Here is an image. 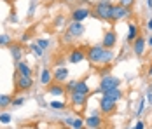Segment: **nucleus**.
Returning <instances> with one entry per match:
<instances>
[{"mask_svg":"<svg viewBox=\"0 0 152 129\" xmlns=\"http://www.w3.org/2000/svg\"><path fill=\"white\" fill-rule=\"evenodd\" d=\"M112 11H114V4L110 0H100L94 5L93 16L102 19V21H112Z\"/></svg>","mask_w":152,"mask_h":129,"instance_id":"1","label":"nucleus"},{"mask_svg":"<svg viewBox=\"0 0 152 129\" xmlns=\"http://www.w3.org/2000/svg\"><path fill=\"white\" fill-rule=\"evenodd\" d=\"M103 52H105V47L100 44V45H89L88 47V51H86V59L91 63V65H100L102 63V56H103Z\"/></svg>","mask_w":152,"mask_h":129,"instance_id":"2","label":"nucleus"},{"mask_svg":"<svg viewBox=\"0 0 152 129\" xmlns=\"http://www.w3.org/2000/svg\"><path fill=\"white\" fill-rule=\"evenodd\" d=\"M133 16V11L129 7H124L121 4H114V11H112V21H122V19H129Z\"/></svg>","mask_w":152,"mask_h":129,"instance_id":"3","label":"nucleus"},{"mask_svg":"<svg viewBox=\"0 0 152 129\" xmlns=\"http://www.w3.org/2000/svg\"><path fill=\"white\" fill-rule=\"evenodd\" d=\"M114 87H121V79L114 77V75H103L102 80H100V87H98V93H103L107 89H114Z\"/></svg>","mask_w":152,"mask_h":129,"instance_id":"4","label":"nucleus"},{"mask_svg":"<svg viewBox=\"0 0 152 129\" xmlns=\"http://www.w3.org/2000/svg\"><path fill=\"white\" fill-rule=\"evenodd\" d=\"M98 106H100V112H102L103 115H112V114H115V110H117V101L108 100V98H105V96H102Z\"/></svg>","mask_w":152,"mask_h":129,"instance_id":"5","label":"nucleus"},{"mask_svg":"<svg viewBox=\"0 0 152 129\" xmlns=\"http://www.w3.org/2000/svg\"><path fill=\"white\" fill-rule=\"evenodd\" d=\"M91 16H93V11L89 7H77V9L72 11L70 19L75 21V23H82L84 19H88V17H91Z\"/></svg>","mask_w":152,"mask_h":129,"instance_id":"6","label":"nucleus"},{"mask_svg":"<svg viewBox=\"0 0 152 129\" xmlns=\"http://www.w3.org/2000/svg\"><path fill=\"white\" fill-rule=\"evenodd\" d=\"M33 87V79L31 77H19L16 75V91L18 93H26Z\"/></svg>","mask_w":152,"mask_h":129,"instance_id":"7","label":"nucleus"},{"mask_svg":"<svg viewBox=\"0 0 152 129\" xmlns=\"http://www.w3.org/2000/svg\"><path fill=\"white\" fill-rule=\"evenodd\" d=\"M84 122H86V128L88 129H102L103 128V119H102V115L96 114V112L91 115H88L84 119Z\"/></svg>","mask_w":152,"mask_h":129,"instance_id":"8","label":"nucleus"},{"mask_svg":"<svg viewBox=\"0 0 152 129\" xmlns=\"http://www.w3.org/2000/svg\"><path fill=\"white\" fill-rule=\"evenodd\" d=\"M115 44H117V33H115L114 30H107L105 33H103L102 45H103L105 49H114V47H115Z\"/></svg>","mask_w":152,"mask_h":129,"instance_id":"9","label":"nucleus"},{"mask_svg":"<svg viewBox=\"0 0 152 129\" xmlns=\"http://www.w3.org/2000/svg\"><path fill=\"white\" fill-rule=\"evenodd\" d=\"M9 51H11V56H12V61H14L16 65L23 59V52H25V49H23V44L19 42H12L9 45Z\"/></svg>","mask_w":152,"mask_h":129,"instance_id":"10","label":"nucleus"},{"mask_svg":"<svg viewBox=\"0 0 152 129\" xmlns=\"http://www.w3.org/2000/svg\"><path fill=\"white\" fill-rule=\"evenodd\" d=\"M74 39H79V37H82L84 35V31H86V26H84V23H75V21H70V25H68V30H66Z\"/></svg>","mask_w":152,"mask_h":129,"instance_id":"11","label":"nucleus"},{"mask_svg":"<svg viewBox=\"0 0 152 129\" xmlns=\"http://www.w3.org/2000/svg\"><path fill=\"white\" fill-rule=\"evenodd\" d=\"M68 68L66 66H58V68H54V72H53V80L54 82H58V84H63L65 80H68Z\"/></svg>","mask_w":152,"mask_h":129,"instance_id":"12","label":"nucleus"},{"mask_svg":"<svg viewBox=\"0 0 152 129\" xmlns=\"http://www.w3.org/2000/svg\"><path fill=\"white\" fill-rule=\"evenodd\" d=\"M82 59H86V51H84V49L75 47V49H72V51H70V54H68V61H70L72 65L80 63Z\"/></svg>","mask_w":152,"mask_h":129,"instance_id":"13","label":"nucleus"},{"mask_svg":"<svg viewBox=\"0 0 152 129\" xmlns=\"http://www.w3.org/2000/svg\"><path fill=\"white\" fill-rule=\"evenodd\" d=\"M16 75H19V77H31V66L26 61H19L16 65Z\"/></svg>","mask_w":152,"mask_h":129,"instance_id":"14","label":"nucleus"},{"mask_svg":"<svg viewBox=\"0 0 152 129\" xmlns=\"http://www.w3.org/2000/svg\"><path fill=\"white\" fill-rule=\"evenodd\" d=\"M145 45H147L145 39H143L142 35H138L137 40L133 42V52H135L137 56H142V54H143V51H145Z\"/></svg>","mask_w":152,"mask_h":129,"instance_id":"15","label":"nucleus"},{"mask_svg":"<svg viewBox=\"0 0 152 129\" xmlns=\"http://www.w3.org/2000/svg\"><path fill=\"white\" fill-rule=\"evenodd\" d=\"M86 101H88V96H84V94H79V93H72V94H70V103H72V106H75V108L84 106Z\"/></svg>","mask_w":152,"mask_h":129,"instance_id":"16","label":"nucleus"},{"mask_svg":"<svg viewBox=\"0 0 152 129\" xmlns=\"http://www.w3.org/2000/svg\"><path fill=\"white\" fill-rule=\"evenodd\" d=\"M47 93H49L51 96H63L66 91H65V86H61L58 82H53V84L47 86Z\"/></svg>","mask_w":152,"mask_h":129,"instance_id":"17","label":"nucleus"},{"mask_svg":"<svg viewBox=\"0 0 152 129\" xmlns=\"http://www.w3.org/2000/svg\"><path fill=\"white\" fill-rule=\"evenodd\" d=\"M105 98H108V100H114V101H119L122 98V91L119 89V87H114V89H107V91H103L102 93Z\"/></svg>","mask_w":152,"mask_h":129,"instance_id":"18","label":"nucleus"},{"mask_svg":"<svg viewBox=\"0 0 152 129\" xmlns=\"http://www.w3.org/2000/svg\"><path fill=\"white\" fill-rule=\"evenodd\" d=\"M74 93H79V94H84V96H89V93H91V87L88 86V82H86V80H77V84H75V89H74Z\"/></svg>","mask_w":152,"mask_h":129,"instance_id":"19","label":"nucleus"},{"mask_svg":"<svg viewBox=\"0 0 152 129\" xmlns=\"http://www.w3.org/2000/svg\"><path fill=\"white\" fill-rule=\"evenodd\" d=\"M39 80H40L42 86H49V84H53V72H51L49 68H44V70L40 72Z\"/></svg>","mask_w":152,"mask_h":129,"instance_id":"20","label":"nucleus"},{"mask_svg":"<svg viewBox=\"0 0 152 129\" xmlns=\"http://www.w3.org/2000/svg\"><path fill=\"white\" fill-rule=\"evenodd\" d=\"M128 42H135L137 40V37H138V26L135 25V23H129V26H128Z\"/></svg>","mask_w":152,"mask_h":129,"instance_id":"21","label":"nucleus"},{"mask_svg":"<svg viewBox=\"0 0 152 129\" xmlns=\"http://www.w3.org/2000/svg\"><path fill=\"white\" fill-rule=\"evenodd\" d=\"M114 59H115L114 51H112V49H105V52H103V56H102V63H100V65H110Z\"/></svg>","mask_w":152,"mask_h":129,"instance_id":"22","label":"nucleus"},{"mask_svg":"<svg viewBox=\"0 0 152 129\" xmlns=\"http://www.w3.org/2000/svg\"><path fill=\"white\" fill-rule=\"evenodd\" d=\"M12 96L11 94H0V108H7L12 105Z\"/></svg>","mask_w":152,"mask_h":129,"instance_id":"23","label":"nucleus"},{"mask_svg":"<svg viewBox=\"0 0 152 129\" xmlns=\"http://www.w3.org/2000/svg\"><path fill=\"white\" fill-rule=\"evenodd\" d=\"M11 44H12V39H11L7 33H2V35H0V45H2V47H9Z\"/></svg>","mask_w":152,"mask_h":129,"instance_id":"24","label":"nucleus"},{"mask_svg":"<svg viewBox=\"0 0 152 129\" xmlns=\"http://www.w3.org/2000/svg\"><path fill=\"white\" fill-rule=\"evenodd\" d=\"M84 126H86V122H84V119H82V117L74 119V122H72V128H74V129H82Z\"/></svg>","mask_w":152,"mask_h":129,"instance_id":"25","label":"nucleus"},{"mask_svg":"<svg viewBox=\"0 0 152 129\" xmlns=\"http://www.w3.org/2000/svg\"><path fill=\"white\" fill-rule=\"evenodd\" d=\"M30 49H31V52H33V54H35V56H42V54H44V51H42V49H40V47H39V45H37V44L33 42V44H30Z\"/></svg>","mask_w":152,"mask_h":129,"instance_id":"26","label":"nucleus"},{"mask_svg":"<svg viewBox=\"0 0 152 129\" xmlns=\"http://www.w3.org/2000/svg\"><path fill=\"white\" fill-rule=\"evenodd\" d=\"M49 106L51 108H56V110H63V108H66V103H63V101H51Z\"/></svg>","mask_w":152,"mask_h":129,"instance_id":"27","label":"nucleus"},{"mask_svg":"<svg viewBox=\"0 0 152 129\" xmlns=\"http://www.w3.org/2000/svg\"><path fill=\"white\" fill-rule=\"evenodd\" d=\"M35 44H37V45H39L42 51H46L47 47H49V40H46V39H39V40H37Z\"/></svg>","mask_w":152,"mask_h":129,"instance_id":"28","label":"nucleus"},{"mask_svg":"<svg viewBox=\"0 0 152 129\" xmlns=\"http://www.w3.org/2000/svg\"><path fill=\"white\" fill-rule=\"evenodd\" d=\"M75 84H77V80H70V82H68V84L65 86V91L72 94V93H74V89H75Z\"/></svg>","mask_w":152,"mask_h":129,"instance_id":"29","label":"nucleus"},{"mask_svg":"<svg viewBox=\"0 0 152 129\" xmlns=\"http://www.w3.org/2000/svg\"><path fill=\"white\" fill-rule=\"evenodd\" d=\"M11 120H12L11 114H2V115H0V122H2V124H9Z\"/></svg>","mask_w":152,"mask_h":129,"instance_id":"30","label":"nucleus"},{"mask_svg":"<svg viewBox=\"0 0 152 129\" xmlns=\"http://www.w3.org/2000/svg\"><path fill=\"white\" fill-rule=\"evenodd\" d=\"M23 103H25V98H23V96H18V98L12 100V106H21Z\"/></svg>","mask_w":152,"mask_h":129,"instance_id":"31","label":"nucleus"},{"mask_svg":"<svg viewBox=\"0 0 152 129\" xmlns=\"http://www.w3.org/2000/svg\"><path fill=\"white\" fill-rule=\"evenodd\" d=\"M119 2H121V5H124V7H129V9H131V7L135 5V2H137V0H119Z\"/></svg>","mask_w":152,"mask_h":129,"instance_id":"32","label":"nucleus"},{"mask_svg":"<svg viewBox=\"0 0 152 129\" xmlns=\"http://www.w3.org/2000/svg\"><path fill=\"white\" fill-rule=\"evenodd\" d=\"M143 106H145V100H140V103H138V108H137V115H140L142 112H143Z\"/></svg>","mask_w":152,"mask_h":129,"instance_id":"33","label":"nucleus"},{"mask_svg":"<svg viewBox=\"0 0 152 129\" xmlns=\"http://www.w3.org/2000/svg\"><path fill=\"white\" fill-rule=\"evenodd\" d=\"M72 39H74V37H72V35H70V33H68V31H66V33H65V35H63V42H70V40H72Z\"/></svg>","mask_w":152,"mask_h":129,"instance_id":"34","label":"nucleus"},{"mask_svg":"<svg viewBox=\"0 0 152 129\" xmlns=\"http://www.w3.org/2000/svg\"><path fill=\"white\" fill-rule=\"evenodd\" d=\"M131 129H143V122H142V120H137L135 128H131Z\"/></svg>","mask_w":152,"mask_h":129,"instance_id":"35","label":"nucleus"},{"mask_svg":"<svg viewBox=\"0 0 152 129\" xmlns=\"http://www.w3.org/2000/svg\"><path fill=\"white\" fill-rule=\"evenodd\" d=\"M21 40L25 42V40H30V33H23V37H21Z\"/></svg>","mask_w":152,"mask_h":129,"instance_id":"36","label":"nucleus"},{"mask_svg":"<svg viewBox=\"0 0 152 129\" xmlns=\"http://www.w3.org/2000/svg\"><path fill=\"white\" fill-rule=\"evenodd\" d=\"M147 103H149V105H152V93H149V94H147Z\"/></svg>","mask_w":152,"mask_h":129,"instance_id":"37","label":"nucleus"},{"mask_svg":"<svg viewBox=\"0 0 152 129\" xmlns=\"http://www.w3.org/2000/svg\"><path fill=\"white\" fill-rule=\"evenodd\" d=\"M65 122H66V124H68V126H72V122H74V119H72V117H68V119H66V120H65Z\"/></svg>","mask_w":152,"mask_h":129,"instance_id":"38","label":"nucleus"},{"mask_svg":"<svg viewBox=\"0 0 152 129\" xmlns=\"http://www.w3.org/2000/svg\"><path fill=\"white\" fill-rule=\"evenodd\" d=\"M147 28L152 31V19H149V21H147Z\"/></svg>","mask_w":152,"mask_h":129,"instance_id":"39","label":"nucleus"},{"mask_svg":"<svg viewBox=\"0 0 152 129\" xmlns=\"http://www.w3.org/2000/svg\"><path fill=\"white\" fill-rule=\"evenodd\" d=\"M147 45H149V47H152V37H149V40H147Z\"/></svg>","mask_w":152,"mask_h":129,"instance_id":"40","label":"nucleus"},{"mask_svg":"<svg viewBox=\"0 0 152 129\" xmlns=\"http://www.w3.org/2000/svg\"><path fill=\"white\" fill-rule=\"evenodd\" d=\"M147 73H149V75H151V77H152V65H151V66H149V70H147Z\"/></svg>","mask_w":152,"mask_h":129,"instance_id":"41","label":"nucleus"},{"mask_svg":"<svg viewBox=\"0 0 152 129\" xmlns=\"http://www.w3.org/2000/svg\"><path fill=\"white\" fill-rule=\"evenodd\" d=\"M147 5H149V9H152V0H147Z\"/></svg>","mask_w":152,"mask_h":129,"instance_id":"42","label":"nucleus"},{"mask_svg":"<svg viewBox=\"0 0 152 129\" xmlns=\"http://www.w3.org/2000/svg\"><path fill=\"white\" fill-rule=\"evenodd\" d=\"M151 129H152V124H151Z\"/></svg>","mask_w":152,"mask_h":129,"instance_id":"43","label":"nucleus"},{"mask_svg":"<svg viewBox=\"0 0 152 129\" xmlns=\"http://www.w3.org/2000/svg\"><path fill=\"white\" fill-rule=\"evenodd\" d=\"M110 2H112V0H110Z\"/></svg>","mask_w":152,"mask_h":129,"instance_id":"44","label":"nucleus"}]
</instances>
